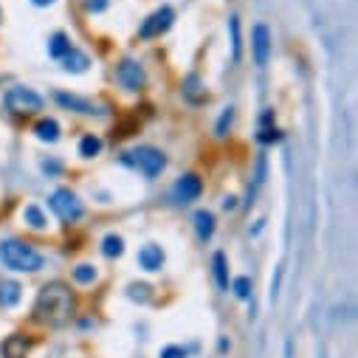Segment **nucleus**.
I'll return each mask as SVG.
<instances>
[{"mask_svg":"<svg viewBox=\"0 0 358 358\" xmlns=\"http://www.w3.org/2000/svg\"><path fill=\"white\" fill-rule=\"evenodd\" d=\"M0 259H3V265L9 268V271H17V274H37L45 265L43 254L34 245L23 243V240H3L0 243Z\"/></svg>","mask_w":358,"mask_h":358,"instance_id":"nucleus-2","label":"nucleus"},{"mask_svg":"<svg viewBox=\"0 0 358 358\" xmlns=\"http://www.w3.org/2000/svg\"><path fill=\"white\" fill-rule=\"evenodd\" d=\"M31 3H34V6H40V9H43V6H51V3H54V0H31Z\"/></svg>","mask_w":358,"mask_h":358,"instance_id":"nucleus-36","label":"nucleus"},{"mask_svg":"<svg viewBox=\"0 0 358 358\" xmlns=\"http://www.w3.org/2000/svg\"><path fill=\"white\" fill-rule=\"evenodd\" d=\"M127 296L133 299V302H150V285H130V291H127Z\"/></svg>","mask_w":358,"mask_h":358,"instance_id":"nucleus-29","label":"nucleus"},{"mask_svg":"<svg viewBox=\"0 0 358 358\" xmlns=\"http://www.w3.org/2000/svg\"><path fill=\"white\" fill-rule=\"evenodd\" d=\"M212 265H215V280H217V288L220 291H229V262H226V254L217 251L212 257Z\"/></svg>","mask_w":358,"mask_h":358,"instance_id":"nucleus-18","label":"nucleus"},{"mask_svg":"<svg viewBox=\"0 0 358 358\" xmlns=\"http://www.w3.org/2000/svg\"><path fill=\"white\" fill-rule=\"evenodd\" d=\"M231 291H234L237 299H248V296H251V280H248V277H237V280L231 282Z\"/></svg>","mask_w":358,"mask_h":358,"instance_id":"nucleus-27","label":"nucleus"},{"mask_svg":"<svg viewBox=\"0 0 358 358\" xmlns=\"http://www.w3.org/2000/svg\"><path fill=\"white\" fill-rule=\"evenodd\" d=\"M195 231H198V240L201 243H209L215 237V215L209 209L195 212Z\"/></svg>","mask_w":358,"mask_h":358,"instance_id":"nucleus-14","label":"nucleus"},{"mask_svg":"<svg viewBox=\"0 0 358 358\" xmlns=\"http://www.w3.org/2000/svg\"><path fill=\"white\" fill-rule=\"evenodd\" d=\"M189 352H187V347H178V344H169V347H164L161 350V355L158 358H187Z\"/></svg>","mask_w":358,"mask_h":358,"instance_id":"nucleus-30","label":"nucleus"},{"mask_svg":"<svg viewBox=\"0 0 358 358\" xmlns=\"http://www.w3.org/2000/svg\"><path fill=\"white\" fill-rule=\"evenodd\" d=\"M43 169H45L48 175H57V172L62 169V164H59V161H43Z\"/></svg>","mask_w":358,"mask_h":358,"instance_id":"nucleus-32","label":"nucleus"},{"mask_svg":"<svg viewBox=\"0 0 358 358\" xmlns=\"http://www.w3.org/2000/svg\"><path fill=\"white\" fill-rule=\"evenodd\" d=\"M259 144H277V141H282V133H280V127L277 124H268V127H262L259 130Z\"/></svg>","mask_w":358,"mask_h":358,"instance_id":"nucleus-26","label":"nucleus"},{"mask_svg":"<svg viewBox=\"0 0 358 358\" xmlns=\"http://www.w3.org/2000/svg\"><path fill=\"white\" fill-rule=\"evenodd\" d=\"M20 299H23V288H20V282H15V280H3L0 282V308H17L20 305Z\"/></svg>","mask_w":358,"mask_h":358,"instance_id":"nucleus-13","label":"nucleus"},{"mask_svg":"<svg viewBox=\"0 0 358 358\" xmlns=\"http://www.w3.org/2000/svg\"><path fill=\"white\" fill-rule=\"evenodd\" d=\"M23 220H26L31 229H37V231H43V229H45V223H48V220H45V215H43V209H40V206H34V203L23 209Z\"/></svg>","mask_w":358,"mask_h":358,"instance_id":"nucleus-22","label":"nucleus"},{"mask_svg":"<svg viewBox=\"0 0 358 358\" xmlns=\"http://www.w3.org/2000/svg\"><path fill=\"white\" fill-rule=\"evenodd\" d=\"M251 51H254V62L259 68L268 65V57H271V31H268V26L257 23L254 31H251Z\"/></svg>","mask_w":358,"mask_h":358,"instance_id":"nucleus-9","label":"nucleus"},{"mask_svg":"<svg viewBox=\"0 0 358 358\" xmlns=\"http://www.w3.org/2000/svg\"><path fill=\"white\" fill-rule=\"evenodd\" d=\"M102 254L110 257V259L122 257V254H124V240H122L119 234H108V237L102 240Z\"/></svg>","mask_w":358,"mask_h":358,"instance_id":"nucleus-21","label":"nucleus"},{"mask_svg":"<svg viewBox=\"0 0 358 358\" xmlns=\"http://www.w3.org/2000/svg\"><path fill=\"white\" fill-rule=\"evenodd\" d=\"M99 152H102V138L99 136H94V133L82 136V141H79V155L82 158H96Z\"/></svg>","mask_w":358,"mask_h":358,"instance_id":"nucleus-19","label":"nucleus"},{"mask_svg":"<svg viewBox=\"0 0 358 358\" xmlns=\"http://www.w3.org/2000/svg\"><path fill=\"white\" fill-rule=\"evenodd\" d=\"M282 274H285V268L280 265V268H277V277H274V282H271V302H277V296H280V285H282Z\"/></svg>","mask_w":358,"mask_h":358,"instance_id":"nucleus-31","label":"nucleus"},{"mask_svg":"<svg viewBox=\"0 0 358 358\" xmlns=\"http://www.w3.org/2000/svg\"><path fill=\"white\" fill-rule=\"evenodd\" d=\"M164 262H166V254H164V248L155 245V243H147V245L138 251V265L144 268V271H150V274L161 271Z\"/></svg>","mask_w":358,"mask_h":358,"instance_id":"nucleus-11","label":"nucleus"},{"mask_svg":"<svg viewBox=\"0 0 358 358\" xmlns=\"http://www.w3.org/2000/svg\"><path fill=\"white\" fill-rule=\"evenodd\" d=\"M31 350V341L23 333H12L0 344V358H26Z\"/></svg>","mask_w":358,"mask_h":358,"instance_id":"nucleus-12","label":"nucleus"},{"mask_svg":"<svg viewBox=\"0 0 358 358\" xmlns=\"http://www.w3.org/2000/svg\"><path fill=\"white\" fill-rule=\"evenodd\" d=\"M73 294L65 282H48L43 285V291L37 294L34 302V319L48 324V327H62L71 316H73Z\"/></svg>","mask_w":358,"mask_h":358,"instance_id":"nucleus-1","label":"nucleus"},{"mask_svg":"<svg viewBox=\"0 0 358 358\" xmlns=\"http://www.w3.org/2000/svg\"><path fill=\"white\" fill-rule=\"evenodd\" d=\"M34 136L45 144H54L59 138V122L57 119H40L37 127H34Z\"/></svg>","mask_w":358,"mask_h":358,"instance_id":"nucleus-16","label":"nucleus"},{"mask_svg":"<svg viewBox=\"0 0 358 358\" xmlns=\"http://www.w3.org/2000/svg\"><path fill=\"white\" fill-rule=\"evenodd\" d=\"M229 31H231V57L237 62L240 59V48H243V43H240V17H231L229 20Z\"/></svg>","mask_w":358,"mask_h":358,"instance_id":"nucleus-25","label":"nucleus"},{"mask_svg":"<svg viewBox=\"0 0 358 358\" xmlns=\"http://www.w3.org/2000/svg\"><path fill=\"white\" fill-rule=\"evenodd\" d=\"M54 99H57V105H62V108H68V110H76V113H82V116H102V113H105V110H99L94 102H87V99H82V96H73V94H65V91H57Z\"/></svg>","mask_w":358,"mask_h":358,"instance_id":"nucleus-10","label":"nucleus"},{"mask_svg":"<svg viewBox=\"0 0 358 358\" xmlns=\"http://www.w3.org/2000/svg\"><path fill=\"white\" fill-rule=\"evenodd\" d=\"M268 124H274V110L268 108L262 116H259V127H268Z\"/></svg>","mask_w":358,"mask_h":358,"instance_id":"nucleus-33","label":"nucleus"},{"mask_svg":"<svg viewBox=\"0 0 358 358\" xmlns=\"http://www.w3.org/2000/svg\"><path fill=\"white\" fill-rule=\"evenodd\" d=\"M96 277H99V271H96V265H91V262H82V265L73 268V280L79 285H94Z\"/></svg>","mask_w":358,"mask_h":358,"instance_id":"nucleus-20","label":"nucleus"},{"mask_svg":"<svg viewBox=\"0 0 358 358\" xmlns=\"http://www.w3.org/2000/svg\"><path fill=\"white\" fill-rule=\"evenodd\" d=\"M48 206H51V212H54L62 223H76V220H82V215H85L82 201H79L76 192H71V189H57V192L51 195Z\"/></svg>","mask_w":358,"mask_h":358,"instance_id":"nucleus-5","label":"nucleus"},{"mask_svg":"<svg viewBox=\"0 0 358 358\" xmlns=\"http://www.w3.org/2000/svg\"><path fill=\"white\" fill-rule=\"evenodd\" d=\"M175 23V9L172 6H158L141 26H138V37L141 40H155L161 34H166Z\"/></svg>","mask_w":358,"mask_h":358,"instance_id":"nucleus-6","label":"nucleus"},{"mask_svg":"<svg viewBox=\"0 0 358 358\" xmlns=\"http://www.w3.org/2000/svg\"><path fill=\"white\" fill-rule=\"evenodd\" d=\"M184 96H187L189 102H201V99H203V94H201V76H198V73H189V76L184 79Z\"/></svg>","mask_w":358,"mask_h":358,"instance_id":"nucleus-23","label":"nucleus"},{"mask_svg":"<svg viewBox=\"0 0 358 358\" xmlns=\"http://www.w3.org/2000/svg\"><path fill=\"white\" fill-rule=\"evenodd\" d=\"M234 206H237V198H231V195H229V198H223V209H226V212H229V209H234Z\"/></svg>","mask_w":358,"mask_h":358,"instance_id":"nucleus-34","label":"nucleus"},{"mask_svg":"<svg viewBox=\"0 0 358 358\" xmlns=\"http://www.w3.org/2000/svg\"><path fill=\"white\" fill-rule=\"evenodd\" d=\"M3 102H6V108H9L12 113H17V116H31V113L43 110V96H40L37 91H31V87H26V85L9 87L6 96H3Z\"/></svg>","mask_w":358,"mask_h":358,"instance_id":"nucleus-4","label":"nucleus"},{"mask_svg":"<svg viewBox=\"0 0 358 358\" xmlns=\"http://www.w3.org/2000/svg\"><path fill=\"white\" fill-rule=\"evenodd\" d=\"M87 65H91V59H87V54H82L79 48H71L65 57H62V68L68 73H85Z\"/></svg>","mask_w":358,"mask_h":358,"instance_id":"nucleus-15","label":"nucleus"},{"mask_svg":"<svg viewBox=\"0 0 358 358\" xmlns=\"http://www.w3.org/2000/svg\"><path fill=\"white\" fill-rule=\"evenodd\" d=\"M231 124H234V108H223V113H220V119L215 124V136L217 138H226L229 130H231Z\"/></svg>","mask_w":358,"mask_h":358,"instance_id":"nucleus-24","label":"nucleus"},{"mask_svg":"<svg viewBox=\"0 0 358 358\" xmlns=\"http://www.w3.org/2000/svg\"><path fill=\"white\" fill-rule=\"evenodd\" d=\"M122 164L138 169L144 178H158L166 169V155L155 147H136V150L122 155Z\"/></svg>","mask_w":358,"mask_h":358,"instance_id":"nucleus-3","label":"nucleus"},{"mask_svg":"<svg viewBox=\"0 0 358 358\" xmlns=\"http://www.w3.org/2000/svg\"><path fill=\"white\" fill-rule=\"evenodd\" d=\"M262 229H265V220H257V226H254V231H251V234H254V237H257V234H259V231H262Z\"/></svg>","mask_w":358,"mask_h":358,"instance_id":"nucleus-35","label":"nucleus"},{"mask_svg":"<svg viewBox=\"0 0 358 358\" xmlns=\"http://www.w3.org/2000/svg\"><path fill=\"white\" fill-rule=\"evenodd\" d=\"M201 192H203V181L198 175H181L178 181L172 184V189H169V198H172V203H178V206H187V203H192V201H198L201 198Z\"/></svg>","mask_w":358,"mask_h":358,"instance_id":"nucleus-7","label":"nucleus"},{"mask_svg":"<svg viewBox=\"0 0 358 358\" xmlns=\"http://www.w3.org/2000/svg\"><path fill=\"white\" fill-rule=\"evenodd\" d=\"M71 48H73V45H71V37H68L65 31L51 34V40H48V54H51L54 59H62V57H65Z\"/></svg>","mask_w":358,"mask_h":358,"instance_id":"nucleus-17","label":"nucleus"},{"mask_svg":"<svg viewBox=\"0 0 358 358\" xmlns=\"http://www.w3.org/2000/svg\"><path fill=\"white\" fill-rule=\"evenodd\" d=\"M116 82L124 87V91H141L147 85V73H144V65L136 62V59H122L116 65Z\"/></svg>","mask_w":358,"mask_h":358,"instance_id":"nucleus-8","label":"nucleus"},{"mask_svg":"<svg viewBox=\"0 0 358 358\" xmlns=\"http://www.w3.org/2000/svg\"><path fill=\"white\" fill-rule=\"evenodd\" d=\"M108 6H110V0H82V9L87 15H102Z\"/></svg>","mask_w":358,"mask_h":358,"instance_id":"nucleus-28","label":"nucleus"}]
</instances>
